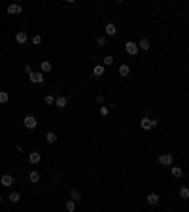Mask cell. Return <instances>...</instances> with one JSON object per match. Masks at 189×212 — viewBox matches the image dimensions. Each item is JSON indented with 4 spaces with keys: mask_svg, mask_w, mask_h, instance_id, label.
<instances>
[{
    "mask_svg": "<svg viewBox=\"0 0 189 212\" xmlns=\"http://www.w3.org/2000/svg\"><path fill=\"white\" fill-rule=\"evenodd\" d=\"M55 106H57V108H64L66 106V97H57V98H55Z\"/></svg>",
    "mask_w": 189,
    "mask_h": 212,
    "instance_id": "cell-18",
    "label": "cell"
},
{
    "mask_svg": "<svg viewBox=\"0 0 189 212\" xmlns=\"http://www.w3.org/2000/svg\"><path fill=\"white\" fill-rule=\"evenodd\" d=\"M112 63H114V57H112V55H106L104 61H102V66H110Z\"/></svg>",
    "mask_w": 189,
    "mask_h": 212,
    "instance_id": "cell-23",
    "label": "cell"
},
{
    "mask_svg": "<svg viewBox=\"0 0 189 212\" xmlns=\"http://www.w3.org/2000/svg\"><path fill=\"white\" fill-rule=\"evenodd\" d=\"M21 12H23V6H19V4H9L8 6V13L9 15H17Z\"/></svg>",
    "mask_w": 189,
    "mask_h": 212,
    "instance_id": "cell-6",
    "label": "cell"
},
{
    "mask_svg": "<svg viewBox=\"0 0 189 212\" xmlns=\"http://www.w3.org/2000/svg\"><path fill=\"white\" fill-rule=\"evenodd\" d=\"M170 172H172L174 178H182L183 176V171L180 169V167H170Z\"/></svg>",
    "mask_w": 189,
    "mask_h": 212,
    "instance_id": "cell-14",
    "label": "cell"
},
{
    "mask_svg": "<svg viewBox=\"0 0 189 212\" xmlns=\"http://www.w3.org/2000/svg\"><path fill=\"white\" fill-rule=\"evenodd\" d=\"M19 193L17 191H13V193H9V201H12V203H19Z\"/></svg>",
    "mask_w": 189,
    "mask_h": 212,
    "instance_id": "cell-24",
    "label": "cell"
},
{
    "mask_svg": "<svg viewBox=\"0 0 189 212\" xmlns=\"http://www.w3.org/2000/svg\"><path fill=\"white\" fill-rule=\"evenodd\" d=\"M13 182H15V180H13V176H12V174H4L2 178H0V184H2L4 187H9Z\"/></svg>",
    "mask_w": 189,
    "mask_h": 212,
    "instance_id": "cell-7",
    "label": "cell"
},
{
    "mask_svg": "<svg viewBox=\"0 0 189 212\" xmlns=\"http://www.w3.org/2000/svg\"><path fill=\"white\" fill-rule=\"evenodd\" d=\"M93 74H95V76H98V78H100V76H104V66H102V64H95Z\"/></svg>",
    "mask_w": 189,
    "mask_h": 212,
    "instance_id": "cell-16",
    "label": "cell"
},
{
    "mask_svg": "<svg viewBox=\"0 0 189 212\" xmlns=\"http://www.w3.org/2000/svg\"><path fill=\"white\" fill-rule=\"evenodd\" d=\"M23 123H25V127H27V129H36L38 121H36V118H34V116H27V118L23 119Z\"/></svg>",
    "mask_w": 189,
    "mask_h": 212,
    "instance_id": "cell-3",
    "label": "cell"
},
{
    "mask_svg": "<svg viewBox=\"0 0 189 212\" xmlns=\"http://www.w3.org/2000/svg\"><path fill=\"white\" fill-rule=\"evenodd\" d=\"M27 38H28V36H27L25 30H21V32H17V34H15V42H17V44H25Z\"/></svg>",
    "mask_w": 189,
    "mask_h": 212,
    "instance_id": "cell-8",
    "label": "cell"
},
{
    "mask_svg": "<svg viewBox=\"0 0 189 212\" xmlns=\"http://www.w3.org/2000/svg\"><path fill=\"white\" fill-rule=\"evenodd\" d=\"M28 159H30V163H32V165H36V163H40V159H42V155H40L38 152H32V153L28 155Z\"/></svg>",
    "mask_w": 189,
    "mask_h": 212,
    "instance_id": "cell-10",
    "label": "cell"
},
{
    "mask_svg": "<svg viewBox=\"0 0 189 212\" xmlns=\"http://www.w3.org/2000/svg\"><path fill=\"white\" fill-rule=\"evenodd\" d=\"M108 112H110L108 106H100V114H102V116H108Z\"/></svg>",
    "mask_w": 189,
    "mask_h": 212,
    "instance_id": "cell-29",
    "label": "cell"
},
{
    "mask_svg": "<svg viewBox=\"0 0 189 212\" xmlns=\"http://www.w3.org/2000/svg\"><path fill=\"white\" fill-rule=\"evenodd\" d=\"M159 163H161L163 167H170V165L174 163V157H172L170 153H161V155H159Z\"/></svg>",
    "mask_w": 189,
    "mask_h": 212,
    "instance_id": "cell-2",
    "label": "cell"
},
{
    "mask_svg": "<svg viewBox=\"0 0 189 212\" xmlns=\"http://www.w3.org/2000/svg\"><path fill=\"white\" fill-rule=\"evenodd\" d=\"M40 68H42V72H49V70L53 68V66H51V63H49V61H42Z\"/></svg>",
    "mask_w": 189,
    "mask_h": 212,
    "instance_id": "cell-19",
    "label": "cell"
},
{
    "mask_svg": "<svg viewBox=\"0 0 189 212\" xmlns=\"http://www.w3.org/2000/svg\"><path fill=\"white\" fill-rule=\"evenodd\" d=\"M180 197H183V199L189 197V189H187V187H182V189H180Z\"/></svg>",
    "mask_w": 189,
    "mask_h": 212,
    "instance_id": "cell-27",
    "label": "cell"
},
{
    "mask_svg": "<svg viewBox=\"0 0 189 212\" xmlns=\"http://www.w3.org/2000/svg\"><path fill=\"white\" fill-rule=\"evenodd\" d=\"M64 208L68 210V212H74V210H76V203H74L72 199H70V201H66V203H64Z\"/></svg>",
    "mask_w": 189,
    "mask_h": 212,
    "instance_id": "cell-20",
    "label": "cell"
},
{
    "mask_svg": "<svg viewBox=\"0 0 189 212\" xmlns=\"http://www.w3.org/2000/svg\"><path fill=\"white\" fill-rule=\"evenodd\" d=\"M157 125V119H149V118H142L140 119V127L144 129V131H148V129H151V127H155Z\"/></svg>",
    "mask_w": 189,
    "mask_h": 212,
    "instance_id": "cell-1",
    "label": "cell"
},
{
    "mask_svg": "<svg viewBox=\"0 0 189 212\" xmlns=\"http://www.w3.org/2000/svg\"><path fill=\"white\" fill-rule=\"evenodd\" d=\"M25 72H27V74H32V68H30V64H25Z\"/></svg>",
    "mask_w": 189,
    "mask_h": 212,
    "instance_id": "cell-31",
    "label": "cell"
},
{
    "mask_svg": "<svg viewBox=\"0 0 189 212\" xmlns=\"http://www.w3.org/2000/svg\"><path fill=\"white\" fill-rule=\"evenodd\" d=\"M28 80L32 83H42L43 82V74L42 72H32V74H28Z\"/></svg>",
    "mask_w": 189,
    "mask_h": 212,
    "instance_id": "cell-5",
    "label": "cell"
},
{
    "mask_svg": "<svg viewBox=\"0 0 189 212\" xmlns=\"http://www.w3.org/2000/svg\"><path fill=\"white\" fill-rule=\"evenodd\" d=\"M96 102L102 104V102H104V97H102V95H96Z\"/></svg>",
    "mask_w": 189,
    "mask_h": 212,
    "instance_id": "cell-30",
    "label": "cell"
},
{
    "mask_svg": "<svg viewBox=\"0 0 189 212\" xmlns=\"http://www.w3.org/2000/svg\"><path fill=\"white\" fill-rule=\"evenodd\" d=\"M70 197H72V201H74V203H77V201H81V193L77 191L76 187H72V189H70Z\"/></svg>",
    "mask_w": 189,
    "mask_h": 212,
    "instance_id": "cell-9",
    "label": "cell"
},
{
    "mask_svg": "<svg viewBox=\"0 0 189 212\" xmlns=\"http://www.w3.org/2000/svg\"><path fill=\"white\" fill-rule=\"evenodd\" d=\"M125 49H127L129 55H136L138 53V44L136 42H127L125 44Z\"/></svg>",
    "mask_w": 189,
    "mask_h": 212,
    "instance_id": "cell-4",
    "label": "cell"
},
{
    "mask_svg": "<svg viewBox=\"0 0 189 212\" xmlns=\"http://www.w3.org/2000/svg\"><path fill=\"white\" fill-rule=\"evenodd\" d=\"M55 98H57V97H53V95H46V102H47V104H55Z\"/></svg>",
    "mask_w": 189,
    "mask_h": 212,
    "instance_id": "cell-28",
    "label": "cell"
},
{
    "mask_svg": "<svg viewBox=\"0 0 189 212\" xmlns=\"http://www.w3.org/2000/svg\"><path fill=\"white\" fill-rule=\"evenodd\" d=\"M28 180H30L32 184H36V182H40V172H38V171H32V172L28 174Z\"/></svg>",
    "mask_w": 189,
    "mask_h": 212,
    "instance_id": "cell-15",
    "label": "cell"
},
{
    "mask_svg": "<svg viewBox=\"0 0 189 212\" xmlns=\"http://www.w3.org/2000/svg\"><path fill=\"white\" fill-rule=\"evenodd\" d=\"M8 100H9V95L6 91H0V104H6Z\"/></svg>",
    "mask_w": 189,
    "mask_h": 212,
    "instance_id": "cell-22",
    "label": "cell"
},
{
    "mask_svg": "<svg viewBox=\"0 0 189 212\" xmlns=\"http://www.w3.org/2000/svg\"><path fill=\"white\" fill-rule=\"evenodd\" d=\"M146 199H148L149 205H157V203H159V195H157V193H149Z\"/></svg>",
    "mask_w": 189,
    "mask_h": 212,
    "instance_id": "cell-17",
    "label": "cell"
},
{
    "mask_svg": "<svg viewBox=\"0 0 189 212\" xmlns=\"http://www.w3.org/2000/svg\"><path fill=\"white\" fill-rule=\"evenodd\" d=\"M0 203H2V195H0Z\"/></svg>",
    "mask_w": 189,
    "mask_h": 212,
    "instance_id": "cell-32",
    "label": "cell"
},
{
    "mask_svg": "<svg viewBox=\"0 0 189 212\" xmlns=\"http://www.w3.org/2000/svg\"><path fill=\"white\" fill-rule=\"evenodd\" d=\"M96 44H98V46H100V48H104V46H106V44H108V40H106V36H100V38H98V40H96Z\"/></svg>",
    "mask_w": 189,
    "mask_h": 212,
    "instance_id": "cell-25",
    "label": "cell"
},
{
    "mask_svg": "<svg viewBox=\"0 0 189 212\" xmlns=\"http://www.w3.org/2000/svg\"><path fill=\"white\" fill-rule=\"evenodd\" d=\"M46 140H47L49 144H55V142H57V135H55V133H47V135H46Z\"/></svg>",
    "mask_w": 189,
    "mask_h": 212,
    "instance_id": "cell-21",
    "label": "cell"
},
{
    "mask_svg": "<svg viewBox=\"0 0 189 212\" xmlns=\"http://www.w3.org/2000/svg\"><path fill=\"white\" fill-rule=\"evenodd\" d=\"M32 44H34V46L42 44V36H40V34H34V36H32Z\"/></svg>",
    "mask_w": 189,
    "mask_h": 212,
    "instance_id": "cell-26",
    "label": "cell"
},
{
    "mask_svg": "<svg viewBox=\"0 0 189 212\" xmlns=\"http://www.w3.org/2000/svg\"><path fill=\"white\" fill-rule=\"evenodd\" d=\"M151 46H149V40L148 38H142L140 40V44H138V49H144V51H148Z\"/></svg>",
    "mask_w": 189,
    "mask_h": 212,
    "instance_id": "cell-11",
    "label": "cell"
},
{
    "mask_svg": "<svg viewBox=\"0 0 189 212\" xmlns=\"http://www.w3.org/2000/svg\"><path fill=\"white\" fill-rule=\"evenodd\" d=\"M104 30H106V34H108V36H114L115 32H117V29H115V25H114V23H108Z\"/></svg>",
    "mask_w": 189,
    "mask_h": 212,
    "instance_id": "cell-12",
    "label": "cell"
},
{
    "mask_svg": "<svg viewBox=\"0 0 189 212\" xmlns=\"http://www.w3.org/2000/svg\"><path fill=\"white\" fill-rule=\"evenodd\" d=\"M129 74H130V66H129V64H121V66H119V76L125 78V76H129Z\"/></svg>",
    "mask_w": 189,
    "mask_h": 212,
    "instance_id": "cell-13",
    "label": "cell"
}]
</instances>
